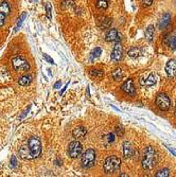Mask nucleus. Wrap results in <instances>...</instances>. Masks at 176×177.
Returning <instances> with one entry per match:
<instances>
[{
    "instance_id": "3",
    "label": "nucleus",
    "mask_w": 176,
    "mask_h": 177,
    "mask_svg": "<svg viewBox=\"0 0 176 177\" xmlns=\"http://www.w3.org/2000/svg\"><path fill=\"white\" fill-rule=\"evenodd\" d=\"M95 158H97V154L93 149H88L86 150L81 158V165L84 169H90L95 165Z\"/></svg>"
},
{
    "instance_id": "8",
    "label": "nucleus",
    "mask_w": 176,
    "mask_h": 177,
    "mask_svg": "<svg viewBox=\"0 0 176 177\" xmlns=\"http://www.w3.org/2000/svg\"><path fill=\"white\" fill-rule=\"evenodd\" d=\"M122 57H123V48H122V45L118 42L114 46L113 52H111V61L115 64H118L122 60Z\"/></svg>"
},
{
    "instance_id": "6",
    "label": "nucleus",
    "mask_w": 176,
    "mask_h": 177,
    "mask_svg": "<svg viewBox=\"0 0 176 177\" xmlns=\"http://www.w3.org/2000/svg\"><path fill=\"white\" fill-rule=\"evenodd\" d=\"M12 64L16 71H28L30 69V64L22 56H15V57H13Z\"/></svg>"
},
{
    "instance_id": "5",
    "label": "nucleus",
    "mask_w": 176,
    "mask_h": 177,
    "mask_svg": "<svg viewBox=\"0 0 176 177\" xmlns=\"http://www.w3.org/2000/svg\"><path fill=\"white\" fill-rule=\"evenodd\" d=\"M155 103L157 107L162 111H168L170 109V107H171V100H170V98L166 93H162V92L157 95Z\"/></svg>"
},
{
    "instance_id": "14",
    "label": "nucleus",
    "mask_w": 176,
    "mask_h": 177,
    "mask_svg": "<svg viewBox=\"0 0 176 177\" xmlns=\"http://www.w3.org/2000/svg\"><path fill=\"white\" fill-rule=\"evenodd\" d=\"M87 135V130L84 126H78L73 130L72 136L74 139H84Z\"/></svg>"
},
{
    "instance_id": "16",
    "label": "nucleus",
    "mask_w": 176,
    "mask_h": 177,
    "mask_svg": "<svg viewBox=\"0 0 176 177\" xmlns=\"http://www.w3.org/2000/svg\"><path fill=\"white\" fill-rule=\"evenodd\" d=\"M164 42L167 46H169V48H171L172 50H175L176 49V33L174 35H171V34L167 35L164 37Z\"/></svg>"
},
{
    "instance_id": "26",
    "label": "nucleus",
    "mask_w": 176,
    "mask_h": 177,
    "mask_svg": "<svg viewBox=\"0 0 176 177\" xmlns=\"http://www.w3.org/2000/svg\"><path fill=\"white\" fill-rule=\"evenodd\" d=\"M95 7H97L99 10H106L108 7V1L107 0H98Z\"/></svg>"
},
{
    "instance_id": "13",
    "label": "nucleus",
    "mask_w": 176,
    "mask_h": 177,
    "mask_svg": "<svg viewBox=\"0 0 176 177\" xmlns=\"http://www.w3.org/2000/svg\"><path fill=\"white\" fill-rule=\"evenodd\" d=\"M106 42H119L121 37L119 36V33L116 29H109L105 35Z\"/></svg>"
},
{
    "instance_id": "1",
    "label": "nucleus",
    "mask_w": 176,
    "mask_h": 177,
    "mask_svg": "<svg viewBox=\"0 0 176 177\" xmlns=\"http://www.w3.org/2000/svg\"><path fill=\"white\" fill-rule=\"evenodd\" d=\"M157 154L153 146H148L144 150V154L142 158V168L144 170H152L156 165Z\"/></svg>"
},
{
    "instance_id": "36",
    "label": "nucleus",
    "mask_w": 176,
    "mask_h": 177,
    "mask_svg": "<svg viewBox=\"0 0 176 177\" xmlns=\"http://www.w3.org/2000/svg\"><path fill=\"white\" fill-rule=\"evenodd\" d=\"M61 86H62V82H61V81H58V82H56V83H55V84H54V88H55V89L60 88Z\"/></svg>"
},
{
    "instance_id": "24",
    "label": "nucleus",
    "mask_w": 176,
    "mask_h": 177,
    "mask_svg": "<svg viewBox=\"0 0 176 177\" xmlns=\"http://www.w3.org/2000/svg\"><path fill=\"white\" fill-rule=\"evenodd\" d=\"M127 54H129V56H130V57H138L140 54H141V50L139 49V48H132L129 52H127Z\"/></svg>"
},
{
    "instance_id": "29",
    "label": "nucleus",
    "mask_w": 176,
    "mask_h": 177,
    "mask_svg": "<svg viewBox=\"0 0 176 177\" xmlns=\"http://www.w3.org/2000/svg\"><path fill=\"white\" fill-rule=\"evenodd\" d=\"M51 11H52L51 4H50V3H46V14H47V17H48V19H50V20L52 19Z\"/></svg>"
},
{
    "instance_id": "9",
    "label": "nucleus",
    "mask_w": 176,
    "mask_h": 177,
    "mask_svg": "<svg viewBox=\"0 0 176 177\" xmlns=\"http://www.w3.org/2000/svg\"><path fill=\"white\" fill-rule=\"evenodd\" d=\"M121 90L123 91L125 95L130 96H135L136 95V88L134 85L132 79H127L121 86Z\"/></svg>"
},
{
    "instance_id": "27",
    "label": "nucleus",
    "mask_w": 176,
    "mask_h": 177,
    "mask_svg": "<svg viewBox=\"0 0 176 177\" xmlns=\"http://www.w3.org/2000/svg\"><path fill=\"white\" fill-rule=\"evenodd\" d=\"M26 17H27V13H22L20 16H19V18L17 19V23H16V27H15V32L17 31V30H19V28L21 27V25H22V22L25 21L26 19Z\"/></svg>"
},
{
    "instance_id": "12",
    "label": "nucleus",
    "mask_w": 176,
    "mask_h": 177,
    "mask_svg": "<svg viewBox=\"0 0 176 177\" xmlns=\"http://www.w3.org/2000/svg\"><path fill=\"white\" fill-rule=\"evenodd\" d=\"M170 23H171V15L169 13H164L158 22V28L160 30H164V29H167L170 26Z\"/></svg>"
},
{
    "instance_id": "20",
    "label": "nucleus",
    "mask_w": 176,
    "mask_h": 177,
    "mask_svg": "<svg viewBox=\"0 0 176 177\" xmlns=\"http://www.w3.org/2000/svg\"><path fill=\"white\" fill-rule=\"evenodd\" d=\"M111 76L115 81H122L124 77V72L121 68H117L111 72Z\"/></svg>"
},
{
    "instance_id": "37",
    "label": "nucleus",
    "mask_w": 176,
    "mask_h": 177,
    "mask_svg": "<svg viewBox=\"0 0 176 177\" xmlns=\"http://www.w3.org/2000/svg\"><path fill=\"white\" fill-rule=\"evenodd\" d=\"M68 86H69V83H67V84H66L65 86H64V88H63V89H62V91H61V92H60V95H63V93H64V91L66 90V88H67Z\"/></svg>"
},
{
    "instance_id": "39",
    "label": "nucleus",
    "mask_w": 176,
    "mask_h": 177,
    "mask_svg": "<svg viewBox=\"0 0 176 177\" xmlns=\"http://www.w3.org/2000/svg\"><path fill=\"white\" fill-rule=\"evenodd\" d=\"M35 1H39V0H35Z\"/></svg>"
},
{
    "instance_id": "33",
    "label": "nucleus",
    "mask_w": 176,
    "mask_h": 177,
    "mask_svg": "<svg viewBox=\"0 0 176 177\" xmlns=\"http://www.w3.org/2000/svg\"><path fill=\"white\" fill-rule=\"evenodd\" d=\"M5 15L4 13H2V12H0V27H2L4 25V22H5Z\"/></svg>"
},
{
    "instance_id": "25",
    "label": "nucleus",
    "mask_w": 176,
    "mask_h": 177,
    "mask_svg": "<svg viewBox=\"0 0 176 177\" xmlns=\"http://www.w3.org/2000/svg\"><path fill=\"white\" fill-rule=\"evenodd\" d=\"M170 175V170L168 168H164L161 170H159L158 172H156L155 176L156 177H168Z\"/></svg>"
},
{
    "instance_id": "19",
    "label": "nucleus",
    "mask_w": 176,
    "mask_h": 177,
    "mask_svg": "<svg viewBox=\"0 0 176 177\" xmlns=\"http://www.w3.org/2000/svg\"><path fill=\"white\" fill-rule=\"evenodd\" d=\"M154 35H155V28H154V26H149L145 30V37L149 42L154 41Z\"/></svg>"
},
{
    "instance_id": "38",
    "label": "nucleus",
    "mask_w": 176,
    "mask_h": 177,
    "mask_svg": "<svg viewBox=\"0 0 176 177\" xmlns=\"http://www.w3.org/2000/svg\"><path fill=\"white\" fill-rule=\"evenodd\" d=\"M168 150H169V151H170V152H171V153H172V154H173V155H174V156H176V152L174 151V150H173V149H171V147H169V146H168Z\"/></svg>"
},
{
    "instance_id": "10",
    "label": "nucleus",
    "mask_w": 176,
    "mask_h": 177,
    "mask_svg": "<svg viewBox=\"0 0 176 177\" xmlns=\"http://www.w3.org/2000/svg\"><path fill=\"white\" fill-rule=\"evenodd\" d=\"M111 23H113V19L107 17V16H104V15L97 16V25L99 26V28L109 29Z\"/></svg>"
},
{
    "instance_id": "18",
    "label": "nucleus",
    "mask_w": 176,
    "mask_h": 177,
    "mask_svg": "<svg viewBox=\"0 0 176 177\" xmlns=\"http://www.w3.org/2000/svg\"><path fill=\"white\" fill-rule=\"evenodd\" d=\"M19 156L22 159H33V156L31 155V152L28 146L22 145L19 149Z\"/></svg>"
},
{
    "instance_id": "15",
    "label": "nucleus",
    "mask_w": 176,
    "mask_h": 177,
    "mask_svg": "<svg viewBox=\"0 0 176 177\" xmlns=\"http://www.w3.org/2000/svg\"><path fill=\"white\" fill-rule=\"evenodd\" d=\"M134 155V147H133L132 143L129 141H125L123 143V156L124 158H130Z\"/></svg>"
},
{
    "instance_id": "2",
    "label": "nucleus",
    "mask_w": 176,
    "mask_h": 177,
    "mask_svg": "<svg viewBox=\"0 0 176 177\" xmlns=\"http://www.w3.org/2000/svg\"><path fill=\"white\" fill-rule=\"evenodd\" d=\"M121 168V159L117 156H108L104 161L103 170L106 174H113L115 172H118Z\"/></svg>"
},
{
    "instance_id": "7",
    "label": "nucleus",
    "mask_w": 176,
    "mask_h": 177,
    "mask_svg": "<svg viewBox=\"0 0 176 177\" xmlns=\"http://www.w3.org/2000/svg\"><path fill=\"white\" fill-rule=\"evenodd\" d=\"M83 151V146L78 140L72 141L69 143L68 145V155L70 158H78L82 154Z\"/></svg>"
},
{
    "instance_id": "32",
    "label": "nucleus",
    "mask_w": 176,
    "mask_h": 177,
    "mask_svg": "<svg viewBox=\"0 0 176 177\" xmlns=\"http://www.w3.org/2000/svg\"><path fill=\"white\" fill-rule=\"evenodd\" d=\"M116 134H117V135H118V136H120V137H122V136H123V134H124V130H123V127H122L121 125H120V126L118 125V126L116 127Z\"/></svg>"
},
{
    "instance_id": "11",
    "label": "nucleus",
    "mask_w": 176,
    "mask_h": 177,
    "mask_svg": "<svg viewBox=\"0 0 176 177\" xmlns=\"http://www.w3.org/2000/svg\"><path fill=\"white\" fill-rule=\"evenodd\" d=\"M166 72L169 77L176 76V61L170 60L166 65Z\"/></svg>"
},
{
    "instance_id": "30",
    "label": "nucleus",
    "mask_w": 176,
    "mask_h": 177,
    "mask_svg": "<svg viewBox=\"0 0 176 177\" xmlns=\"http://www.w3.org/2000/svg\"><path fill=\"white\" fill-rule=\"evenodd\" d=\"M104 140L107 141V143H113V142L115 141V135H114V134H111V133H109L105 137H104Z\"/></svg>"
},
{
    "instance_id": "35",
    "label": "nucleus",
    "mask_w": 176,
    "mask_h": 177,
    "mask_svg": "<svg viewBox=\"0 0 176 177\" xmlns=\"http://www.w3.org/2000/svg\"><path fill=\"white\" fill-rule=\"evenodd\" d=\"M42 56H44V58L48 61V63H50V64H54V61L52 60V57H50V56L48 55V54H46V53H44V54H42Z\"/></svg>"
},
{
    "instance_id": "28",
    "label": "nucleus",
    "mask_w": 176,
    "mask_h": 177,
    "mask_svg": "<svg viewBox=\"0 0 176 177\" xmlns=\"http://www.w3.org/2000/svg\"><path fill=\"white\" fill-rule=\"evenodd\" d=\"M101 53H102V50H101V48H99V47L95 48V50H93L92 52H91V56H90V60L92 61L93 58L99 57V56L101 55Z\"/></svg>"
},
{
    "instance_id": "17",
    "label": "nucleus",
    "mask_w": 176,
    "mask_h": 177,
    "mask_svg": "<svg viewBox=\"0 0 176 177\" xmlns=\"http://www.w3.org/2000/svg\"><path fill=\"white\" fill-rule=\"evenodd\" d=\"M140 84L142 86H146V87H151L154 86L156 84V77L153 73H151L150 76H148V79H141L140 80Z\"/></svg>"
},
{
    "instance_id": "23",
    "label": "nucleus",
    "mask_w": 176,
    "mask_h": 177,
    "mask_svg": "<svg viewBox=\"0 0 176 177\" xmlns=\"http://www.w3.org/2000/svg\"><path fill=\"white\" fill-rule=\"evenodd\" d=\"M0 12L4 13L5 15L10 14L11 7H10V4L7 3V1H3V2H1V3H0Z\"/></svg>"
},
{
    "instance_id": "4",
    "label": "nucleus",
    "mask_w": 176,
    "mask_h": 177,
    "mask_svg": "<svg viewBox=\"0 0 176 177\" xmlns=\"http://www.w3.org/2000/svg\"><path fill=\"white\" fill-rule=\"evenodd\" d=\"M28 147L30 150L31 155L33 156V158L39 157V155L42 154V143L39 138H37V137H31L29 139Z\"/></svg>"
},
{
    "instance_id": "22",
    "label": "nucleus",
    "mask_w": 176,
    "mask_h": 177,
    "mask_svg": "<svg viewBox=\"0 0 176 177\" xmlns=\"http://www.w3.org/2000/svg\"><path fill=\"white\" fill-rule=\"evenodd\" d=\"M89 74L91 77H95V79H102L103 76H104V71L103 70H100V69H92V70L89 71Z\"/></svg>"
},
{
    "instance_id": "34",
    "label": "nucleus",
    "mask_w": 176,
    "mask_h": 177,
    "mask_svg": "<svg viewBox=\"0 0 176 177\" xmlns=\"http://www.w3.org/2000/svg\"><path fill=\"white\" fill-rule=\"evenodd\" d=\"M153 1L154 0H142V5L144 7H150V5H152Z\"/></svg>"
},
{
    "instance_id": "31",
    "label": "nucleus",
    "mask_w": 176,
    "mask_h": 177,
    "mask_svg": "<svg viewBox=\"0 0 176 177\" xmlns=\"http://www.w3.org/2000/svg\"><path fill=\"white\" fill-rule=\"evenodd\" d=\"M10 165H11V167H12V168H16V167H17L18 161H17V159H16V156H14V155H13V156L11 157Z\"/></svg>"
},
{
    "instance_id": "21",
    "label": "nucleus",
    "mask_w": 176,
    "mask_h": 177,
    "mask_svg": "<svg viewBox=\"0 0 176 177\" xmlns=\"http://www.w3.org/2000/svg\"><path fill=\"white\" fill-rule=\"evenodd\" d=\"M32 82V76L30 74H26V76H22L18 80V84L21 85V86H28L30 85Z\"/></svg>"
}]
</instances>
